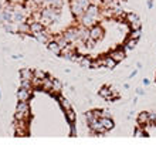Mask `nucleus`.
Returning <instances> with one entry per match:
<instances>
[{
    "instance_id": "22",
    "label": "nucleus",
    "mask_w": 156,
    "mask_h": 149,
    "mask_svg": "<svg viewBox=\"0 0 156 149\" xmlns=\"http://www.w3.org/2000/svg\"><path fill=\"white\" fill-rule=\"evenodd\" d=\"M44 6L60 9L62 6V0H44Z\"/></svg>"
},
{
    "instance_id": "13",
    "label": "nucleus",
    "mask_w": 156,
    "mask_h": 149,
    "mask_svg": "<svg viewBox=\"0 0 156 149\" xmlns=\"http://www.w3.org/2000/svg\"><path fill=\"white\" fill-rule=\"evenodd\" d=\"M138 124L142 125V126H145V125L151 124V121H149V112H139V115H138Z\"/></svg>"
},
{
    "instance_id": "20",
    "label": "nucleus",
    "mask_w": 156,
    "mask_h": 149,
    "mask_svg": "<svg viewBox=\"0 0 156 149\" xmlns=\"http://www.w3.org/2000/svg\"><path fill=\"white\" fill-rule=\"evenodd\" d=\"M17 31L20 34H27L30 33V24L29 23H24V21H21V23H19V26H17Z\"/></svg>"
},
{
    "instance_id": "4",
    "label": "nucleus",
    "mask_w": 156,
    "mask_h": 149,
    "mask_svg": "<svg viewBox=\"0 0 156 149\" xmlns=\"http://www.w3.org/2000/svg\"><path fill=\"white\" fill-rule=\"evenodd\" d=\"M33 95V90H26V88H19L16 92V97H17V101H30Z\"/></svg>"
},
{
    "instance_id": "18",
    "label": "nucleus",
    "mask_w": 156,
    "mask_h": 149,
    "mask_svg": "<svg viewBox=\"0 0 156 149\" xmlns=\"http://www.w3.org/2000/svg\"><path fill=\"white\" fill-rule=\"evenodd\" d=\"M41 90H44V91H51L53 90V80L48 78V77H45L43 80V83H41Z\"/></svg>"
},
{
    "instance_id": "32",
    "label": "nucleus",
    "mask_w": 156,
    "mask_h": 149,
    "mask_svg": "<svg viewBox=\"0 0 156 149\" xmlns=\"http://www.w3.org/2000/svg\"><path fill=\"white\" fill-rule=\"evenodd\" d=\"M136 94H138V95H144L145 91L142 90V88H138V90H136Z\"/></svg>"
},
{
    "instance_id": "38",
    "label": "nucleus",
    "mask_w": 156,
    "mask_h": 149,
    "mask_svg": "<svg viewBox=\"0 0 156 149\" xmlns=\"http://www.w3.org/2000/svg\"><path fill=\"white\" fill-rule=\"evenodd\" d=\"M136 73H138V71H132V73H131V75H129V77H131V78H132V77H135V75H136Z\"/></svg>"
},
{
    "instance_id": "21",
    "label": "nucleus",
    "mask_w": 156,
    "mask_h": 149,
    "mask_svg": "<svg viewBox=\"0 0 156 149\" xmlns=\"http://www.w3.org/2000/svg\"><path fill=\"white\" fill-rule=\"evenodd\" d=\"M57 99H58V102H60V105H61V108L64 109V111L71 109V104H70V101H68L67 98H64V97H61V95H58Z\"/></svg>"
},
{
    "instance_id": "34",
    "label": "nucleus",
    "mask_w": 156,
    "mask_h": 149,
    "mask_svg": "<svg viewBox=\"0 0 156 149\" xmlns=\"http://www.w3.org/2000/svg\"><path fill=\"white\" fill-rule=\"evenodd\" d=\"M148 7H149V9L153 7V2H152V0H149V2H148Z\"/></svg>"
},
{
    "instance_id": "39",
    "label": "nucleus",
    "mask_w": 156,
    "mask_h": 149,
    "mask_svg": "<svg viewBox=\"0 0 156 149\" xmlns=\"http://www.w3.org/2000/svg\"><path fill=\"white\" fill-rule=\"evenodd\" d=\"M0 10H3V0H0Z\"/></svg>"
},
{
    "instance_id": "28",
    "label": "nucleus",
    "mask_w": 156,
    "mask_h": 149,
    "mask_svg": "<svg viewBox=\"0 0 156 149\" xmlns=\"http://www.w3.org/2000/svg\"><path fill=\"white\" fill-rule=\"evenodd\" d=\"M140 36H142V31H140V30H131V34H129V37L135 38V40H139Z\"/></svg>"
},
{
    "instance_id": "15",
    "label": "nucleus",
    "mask_w": 156,
    "mask_h": 149,
    "mask_svg": "<svg viewBox=\"0 0 156 149\" xmlns=\"http://www.w3.org/2000/svg\"><path fill=\"white\" fill-rule=\"evenodd\" d=\"M19 75H20V78L33 80V77H34V70H30V68H21V70L19 71Z\"/></svg>"
},
{
    "instance_id": "8",
    "label": "nucleus",
    "mask_w": 156,
    "mask_h": 149,
    "mask_svg": "<svg viewBox=\"0 0 156 149\" xmlns=\"http://www.w3.org/2000/svg\"><path fill=\"white\" fill-rule=\"evenodd\" d=\"M34 36V38L37 40L38 43H41V44H47V43L51 40V38L48 37V34H47V31L45 30H43V31H40V33H36V34H33Z\"/></svg>"
},
{
    "instance_id": "11",
    "label": "nucleus",
    "mask_w": 156,
    "mask_h": 149,
    "mask_svg": "<svg viewBox=\"0 0 156 149\" xmlns=\"http://www.w3.org/2000/svg\"><path fill=\"white\" fill-rule=\"evenodd\" d=\"M80 41L85 43L90 40V27H85V26H82V27H80Z\"/></svg>"
},
{
    "instance_id": "16",
    "label": "nucleus",
    "mask_w": 156,
    "mask_h": 149,
    "mask_svg": "<svg viewBox=\"0 0 156 149\" xmlns=\"http://www.w3.org/2000/svg\"><path fill=\"white\" fill-rule=\"evenodd\" d=\"M85 13L88 14V16H92L95 17L97 20H98V17H99V9L95 6V4H90V7L85 10Z\"/></svg>"
},
{
    "instance_id": "35",
    "label": "nucleus",
    "mask_w": 156,
    "mask_h": 149,
    "mask_svg": "<svg viewBox=\"0 0 156 149\" xmlns=\"http://www.w3.org/2000/svg\"><path fill=\"white\" fill-rule=\"evenodd\" d=\"M144 84H145V85H149V84H151V81H149L148 78H145L144 80Z\"/></svg>"
},
{
    "instance_id": "14",
    "label": "nucleus",
    "mask_w": 156,
    "mask_h": 149,
    "mask_svg": "<svg viewBox=\"0 0 156 149\" xmlns=\"http://www.w3.org/2000/svg\"><path fill=\"white\" fill-rule=\"evenodd\" d=\"M102 61H104V67H105V68H109V70L115 68V66L118 64L111 55H105V57H102Z\"/></svg>"
},
{
    "instance_id": "19",
    "label": "nucleus",
    "mask_w": 156,
    "mask_h": 149,
    "mask_svg": "<svg viewBox=\"0 0 156 149\" xmlns=\"http://www.w3.org/2000/svg\"><path fill=\"white\" fill-rule=\"evenodd\" d=\"M64 112H66V119L68 124H74L75 121H77V115H75V112L73 111V108H71V109H67V111H64Z\"/></svg>"
},
{
    "instance_id": "27",
    "label": "nucleus",
    "mask_w": 156,
    "mask_h": 149,
    "mask_svg": "<svg viewBox=\"0 0 156 149\" xmlns=\"http://www.w3.org/2000/svg\"><path fill=\"white\" fill-rule=\"evenodd\" d=\"M91 62H92V60L88 58L87 55H84V57L81 58V61H80V66L84 67V68H91Z\"/></svg>"
},
{
    "instance_id": "2",
    "label": "nucleus",
    "mask_w": 156,
    "mask_h": 149,
    "mask_svg": "<svg viewBox=\"0 0 156 149\" xmlns=\"http://www.w3.org/2000/svg\"><path fill=\"white\" fill-rule=\"evenodd\" d=\"M64 38H66L68 43H75V41H80V30L77 27H70L67 29L64 33H62Z\"/></svg>"
},
{
    "instance_id": "3",
    "label": "nucleus",
    "mask_w": 156,
    "mask_h": 149,
    "mask_svg": "<svg viewBox=\"0 0 156 149\" xmlns=\"http://www.w3.org/2000/svg\"><path fill=\"white\" fill-rule=\"evenodd\" d=\"M90 37L92 38L95 43L101 41L104 38V29L101 26H92V27H90Z\"/></svg>"
},
{
    "instance_id": "31",
    "label": "nucleus",
    "mask_w": 156,
    "mask_h": 149,
    "mask_svg": "<svg viewBox=\"0 0 156 149\" xmlns=\"http://www.w3.org/2000/svg\"><path fill=\"white\" fill-rule=\"evenodd\" d=\"M101 116H112V115H111V112H109V111H102Z\"/></svg>"
},
{
    "instance_id": "17",
    "label": "nucleus",
    "mask_w": 156,
    "mask_h": 149,
    "mask_svg": "<svg viewBox=\"0 0 156 149\" xmlns=\"http://www.w3.org/2000/svg\"><path fill=\"white\" fill-rule=\"evenodd\" d=\"M136 43H138V40H135V38H131V37H128L126 43L123 44V50L125 51H132V50L136 47Z\"/></svg>"
},
{
    "instance_id": "1",
    "label": "nucleus",
    "mask_w": 156,
    "mask_h": 149,
    "mask_svg": "<svg viewBox=\"0 0 156 149\" xmlns=\"http://www.w3.org/2000/svg\"><path fill=\"white\" fill-rule=\"evenodd\" d=\"M30 116V104L29 101H17L16 105V114H14V119H29Z\"/></svg>"
},
{
    "instance_id": "7",
    "label": "nucleus",
    "mask_w": 156,
    "mask_h": 149,
    "mask_svg": "<svg viewBox=\"0 0 156 149\" xmlns=\"http://www.w3.org/2000/svg\"><path fill=\"white\" fill-rule=\"evenodd\" d=\"M47 48H48L53 54H55V55H60V54H61V51H62V48L60 47V44H58L54 38H53V40H50V41L47 43Z\"/></svg>"
},
{
    "instance_id": "24",
    "label": "nucleus",
    "mask_w": 156,
    "mask_h": 149,
    "mask_svg": "<svg viewBox=\"0 0 156 149\" xmlns=\"http://www.w3.org/2000/svg\"><path fill=\"white\" fill-rule=\"evenodd\" d=\"M149 133L146 129H144V126H138L133 132V137H138V138H142V137H148Z\"/></svg>"
},
{
    "instance_id": "40",
    "label": "nucleus",
    "mask_w": 156,
    "mask_h": 149,
    "mask_svg": "<svg viewBox=\"0 0 156 149\" xmlns=\"http://www.w3.org/2000/svg\"><path fill=\"white\" fill-rule=\"evenodd\" d=\"M0 98H2V91H0Z\"/></svg>"
},
{
    "instance_id": "25",
    "label": "nucleus",
    "mask_w": 156,
    "mask_h": 149,
    "mask_svg": "<svg viewBox=\"0 0 156 149\" xmlns=\"http://www.w3.org/2000/svg\"><path fill=\"white\" fill-rule=\"evenodd\" d=\"M98 94L102 97V98H105V99H111V90H109L108 87H102L101 90H99Z\"/></svg>"
},
{
    "instance_id": "36",
    "label": "nucleus",
    "mask_w": 156,
    "mask_h": 149,
    "mask_svg": "<svg viewBox=\"0 0 156 149\" xmlns=\"http://www.w3.org/2000/svg\"><path fill=\"white\" fill-rule=\"evenodd\" d=\"M104 2H105V3H107V4H112V3H114V2H115V0H104Z\"/></svg>"
},
{
    "instance_id": "33",
    "label": "nucleus",
    "mask_w": 156,
    "mask_h": 149,
    "mask_svg": "<svg viewBox=\"0 0 156 149\" xmlns=\"http://www.w3.org/2000/svg\"><path fill=\"white\" fill-rule=\"evenodd\" d=\"M34 2H36L40 7H41V6H44V0H34Z\"/></svg>"
},
{
    "instance_id": "37",
    "label": "nucleus",
    "mask_w": 156,
    "mask_h": 149,
    "mask_svg": "<svg viewBox=\"0 0 156 149\" xmlns=\"http://www.w3.org/2000/svg\"><path fill=\"white\" fill-rule=\"evenodd\" d=\"M4 21H3V16H2V10H0V24H3Z\"/></svg>"
},
{
    "instance_id": "10",
    "label": "nucleus",
    "mask_w": 156,
    "mask_h": 149,
    "mask_svg": "<svg viewBox=\"0 0 156 149\" xmlns=\"http://www.w3.org/2000/svg\"><path fill=\"white\" fill-rule=\"evenodd\" d=\"M30 24V33L31 34H36V33H40L44 30L45 26L41 23V21H33V23H29Z\"/></svg>"
},
{
    "instance_id": "9",
    "label": "nucleus",
    "mask_w": 156,
    "mask_h": 149,
    "mask_svg": "<svg viewBox=\"0 0 156 149\" xmlns=\"http://www.w3.org/2000/svg\"><path fill=\"white\" fill-rule=\"evenodd\" d=\"M62 87H64V85H62L61 81H60V80H57V78H54L53 80V90L50 91V94H51V95H57L58 97V94L61 92Z\"/></svg>"
},
{
    "instance_id": "26",
    "label": "nucleus",
    "mask_w": 156,
    "mask_h": 149,
    "mask_svg": "<svg viewBox=\"0 0 156 149\" xmlns=\"http://www.w3.org/2000/svg\"><path fill=\"white\" fill-rule=\"evenodd\" d=\"M125 19H126V21H128V24H131V23H133V21H136V20H139V17L136 16L135 13H132V12L126 13V14H125Z\"/></svg>"
},
{
    "instance_id": "23",
    "label": "nucleus",
    "mask_w": 156,
    "mask_h": 149,
    "mask_svg": "<svg viewBox=\"0 0 156 149\" xmlns=\"http://www.w3.org/2000/svg\"><path fill=\"white\" fill-rule=\"evenodd\" d=\"M20 87H21V88H26V90H34L33 83H31V80L20 78Z\"/></svg>"
},
{
    "instance_id": "6",
    "label": "nucleus",
    "mask_w": 156,
    "mask_h": 149,
    "mask_svg": "<svg viewBox=\"0 0 156 149\" xmlns=\"http://www.w3.org/2000/svg\"><path fill=\"white\" fill-rule=\"evenodd\" d=\"M109 55H111L114 60H115L116 62H121L125 60V57H126V51L122 48H116V50H112L111 53H109Z\"/></svg>"
},
{
    "instance_id": "30",
    "label": "nucleus",
    "mask_w": 156,
    "mask_h": 149,
    "mask_svg": "<svg viewBox=\"0 0 156 149\" xmlns=\"http://www.w3.org/2000/svg\"><path fill=\"white\" fill-rule=\"evenodd\" d=\"M129 27H131V30H140L142 29V23H140V20H136L133 23H131Z\"/></svg>"
},
{
    "instance_id": "29",
    "label": "nucleus",
    "mask_w": 156,
    "mask_h": 149,
    "mask_svg": "<svg viewBox=\"0 0 156 149\" xmlns=\"http://www.w3.org/2000/svg\"><path fill=\"white\" fill-rule=\"evenodd\" d=\"M34 77H37V78H40V80H44L45 77H48V75L45 74L43 70H38L37 68V70H34Z\"/></svg>"
},
{
    "instance_id": "5",
    "label": "nucleus",
    "mask_w": 156,
    "mask_h": 149,
    "mask_svg": "<svg viewBox=\"0 0 156 149\" xmlns=\"http://www.w3.org/2000/svg\"><path fill=\"white\" fill-rule=\"evenodd\" d=\"M70 7H71V12H73V14H74L75 17H80L85 13V10L82 9V6L80 4V2L78 0H71V3H70Z\"/></svg>"
},
{
    "instance_id": "12",
    "label": "nucleus",
    "mask_w": 156,
    "mask_h": 149,
    "mask_svg": "<svg viewBox=\"0 0 156 149\" xmlns=\"http://www.w3.org/2000/svg\"><path fill=\"white\" fill-rule=\"evenodd\" d=\"M99 121L102 122V125L105 126V129L107 131H111V129H114V119H112V116H101L99 118Z\"/></svg>"
}]
</instances>
